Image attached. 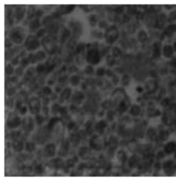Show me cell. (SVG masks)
<instances>
[{"instance_id":"25","label":"cell","mask_w":176,"mask_h":181,"mask_svg":"<svg viewBox=\"0 0 176 181\" xmlns=\"http://www.w3.org/2000/svg\"><path fill=\"white\" fill-rule=\"evenodd\" d=\"M49 110L48 108L46 106V105H44L42 108V111H43L44 116V115L46 116L47 115H48L49 113Z\"/></svg>"},{"instance_id":"8","label":"cell","mask_w":176,"mask_h":181,"mask_svg":"<svg viewBox=\"0 0 176 181\" xmlns=\"http://www.w3.org/2000/svg\"><path fill=\"white\" fill-rule=\"evenodd\" d=\"M16 108L18 109L19 112L21 115H24L28 111L27 107L25 105H22L20 102H18L16 104Z\"/></svg>"},{"instance_id":"26","label":"cell","mask_w":176,"mask_h":181,"mask_svg":"<svg viewBox=\"0 0 176 181\" xmlns=\"http://www.w3.org/2000/svg\"><path fill=\"white\" fill-rule=\"evenodd\" d=\"M64 33L63 34V35L62 37V41L63 42H64L66 39L67 38L68 36L69 35V32L67 31V30H65Z\"/></svg>"},{"instance_id":"4","label":"cell","mask_w":176,"mask_h":181,"mask_svg":"<svg viewBox=\"0 0 176 181\" xmlns=\"http://www.w3.org/2000/svg\"><path fill=\"white\" fill-rule=\"evenodd\" d=\"M55 146L52 143H50L47 145L44 150V155L48 157L53 156H55Z\"/></svg>"},{"instance_id":"11","label":"cell","mask_w":176,"mask_h":181,"mask_svg":"<svg viewBox=\"0 0 176 181\" xmlns=\"http://www.w3.org/2000/svg\"><path fill=\"white\" fill-rule=\"evenodd\" d=\"M67 142H64L61 146L59 151V154L61 156H64L67 154L68 144Z\"/></svg>"},{"instance_id":"29","label":"cell","mask_w":176,"mask_h":181,"mask_svg":"<svg viewBox=\"0 0 176 181\" xmlns=\"http://www.w3.org/2000/svg\"><path fill=\"white\" fill-rule=\"evenodd\" d=\"M45 30L44 29H42L40 30V31L38 34H37V36L38 37H41L44 34V33H45Z\"/></svg>"},{"instance_id":"20","label":"cell","mask_w":176,"mask_h":181,"mask_svg":"<svg viewBox=\"0 0 176 181\" xmlns=\"http://www.w3.org/2000/svg\"><path fill=\"white\" fill-rule=\"evenodd\" d=\"M43 168L41 164H39L36 166L34 168L35 173L37 174H40L43 173Z\"/></svg>"},{"instance_id":"15","label":"cell","mask_w":176,"mask_h":181,"mask_svg":"<svg viewBox=\"0 0 176 181\" xmlns=\"http://www.w3.org/2000/svg\"><path fill=\"white\" fill-rule=\"evenodd\" d=\"M164 10L168 12H172L175 10L176 6L173 4H165L163 6Z\"/></svg>"},{"instance_id":"23","label":"cell","mask_w":176,"mask_h":181,"mask_svg":"<svg viewBox=\"0 0 176 181\" xmlns=\"http://www.w3.org/2000/svg\"><path fill=\"white\" fill-rule=\"evenodd\" d=\"M15 72L17 76H21L23 74V68L22 67H18L16 68Z\"/></svg>"},{"instance_id":"30","label":"cell","mask_w":176,"mask_h":181,"mask_svg":"<svg viewBox=\"0 0 176 181\" xmlns=\"http://www.w3.org/2000/svg\"><path fill=\"white\" fill-rule=\"evenodd\" d=\"M172 44L174 50L175 51V53H176V40L173 42Z\"/></svg>"},{"instance_id":"13","label":"cell","mask_w":176,"mask_h":181,"mask_svg":"<svg viewBox=\"0 0 176 181\" xmlns=\"http://www.w3.org/2000/svg\"><path fill=\"white\" fill-rule=\"evenodd\" d=\"M25 149L27 151L31 152L34 151L36 149V145L32 142H28L25 144Z\"/></svg>"},{"instance_id":"1","label":"cell","mask_w":176,"mask_h":181,"mask_svg":"<svg viewBox=\"0 0 176 181\" xmlns=\"http://www.w3.org/2000/svg\"><path fill=\"white\" fill-rule=\"evenodd\" d=\"M161 51L164 57L167 58H172L175 53L172 43H165L162 45Z\"/></svg>"},{"instance_id":"22","label":"cell","mask_w":176,"mask_h":181,"mask_svg":"<svg viewBox=\"0 0 176 181\" xmlns=\"http://www.w3.org/2000/svg\"><path fill=\"white\" fill-rule=\"evenodd\" d=\"M29 60L26 58H23L20 62V63L22 67H25L28 64Z\"/></svg>"},{"instance_id":"6","label":"cell","mask_w":176,"mask_h":181,"mask_svg":"<svg viewBox=\"0 0 176 181\" xmlns=\"http://www.w3.org/2000/svg\"><path fill=\"white\" fill-rule=\"evenodd\" d=\"M23 128L26 131H30L34 129V123L33 120L31 117H28L23 121Z\"/></svg>"},{"instance_id":"27","label":"cell","mask_w":176,"mask_h":181,"mask_svg":"<svg viewBox=\"0 0 176 181\" xmlns=\"http://www.w3.org/2000/svg\"><path fill=\"white\" fill-rule=\"evenodd\" d=\"M54 84H55V82L52 79H49L47 82V85L51 87L54 86Z\"/></svg>"},{"instance_id":"9","label":"cell","mask_w":176,"mask_h":181,"mask_svg":"<svg viewBox=\"0 0 176 181\" xmlns=\"http://www.w3.org/2000/svg\"><path fill=\"white\" fill-rule=\"evenodd\" d=\"M30 110L33 113L37 114L40 109V103L37 102H32L30 103Z\"/></svg>"},{"instance_id":"16","label":"cell","mask_w":176,"mask_h":181,"mask_svg":"<svg viewBox=\"0 0 176 181\" xmlns=\"http://www.w3.org/2000/svg\"><path fill=\"white\" fill-rule=\"evenodd\" d=\"M35 120L37 124L39 125L43 124L44 121V117L43 115L37 114L35 117Z\"/></svg>"},{"instance_id":"21","label":"cell","mask_w":176,"mask_h":181,"mask_svg":"<svg viewBox=\"0 0 176 181\" xmlns=\"http://www.w3.org/2000/svg\"><path fill=\"white\" fill-rule=\"evenodd\" d=\"M20 134L19 131H14L11 133V137L13 139H17V138L19 137Z\"/></svg>"},{"instance_id":"28","label":"cell","mask_w":176,"mask_h":181,"mask_svg":"<svg viewBox=\"0 0 176 181\" xmlns=\"http://www.w3.org/2000/svg\"><path fill=\"white\" fill-rule=\"evenodd\" d=\"M44 69L43 66L42 65H38V67L37 68V71L38 72H43Z\"/></svg>"},{"instance_id":"3","label":"cell","mask_w":176,"mask_h":181,"mask_svg":"<svg viewBox=\"0 0 176 181\" xmlns=\"http://www.w3.org/2000/svg\"><path fill=\"white\" fill-rule=\"evenodd\" d=\"M64 162L62 159L57 158L53 159L49 162V165L51 168L56 170H59L62 168Z\"/></svg>"},{"instance_id":"18","label":"cell","mask_w":176,"mask_h":181,"mask_svg":"<svg viewBox=\"0 0 176 181\" xmlns=\"http://www.w3.org/2000/svg\"><path fill=\"white\" fill-rule=\"evenodd\" d=\"M14 70L11 64H9L6 66L5 68V73L7 75H11L14 72Z\"/></svg>"},{"instance_id":"12","label":"cell","mask_w":176,"mask_h":181,"mask_svg":"<svg viewBox=\"0 0 176 181\" xmlns=\"http://www.w3.org/2000/svg\"><path fill=\"white\" fill-rule=\"evenodd\" d=\"M13 34H12V36H11L12 37L13 41L16 42V43H20V42L22 41V35L20 34V32L18 31L15 32L14 33H13Z\"/></svg>"},{"instance_id":"14","label":"cell","mask_w":176,"mask_h":181,"mask_svg":"<svg viewBox=\"0 0 176 181\" xmlns=\"http://www.w3.org/2000/svg\"><path fill=\"white\" fill-rule=\"evenodd\" d=\"M62 108V107H61L57 103H55L53 105L52 108V111L54 114H60Z\"/></svg>"},{"instance_id":"7","label":"cell","mask_w":176,"mask_h":181,"mask_svg":"<svg viewBox=\"0 0 176 181\" xmlns=\"http://www.w3.org/2000/svg\"><path fill=\"white\" fill-rule=\"evenodd\" d=\"M13 147L16 151H22L23 147V144L22 141L17 139L14 140L13 142Z\"/></svg>"},{"instance_id":"2","label":"cell","mask_w":176,"mask_h":181,"mask_svg":"<svg viewBox=\"0 0 176 181\" xmlns=\"http://www.w3.org/2000/svg\"><path fill=\"white\" fill-rule=\"evenodd\" d=\"M164 34L168 37H171L176 34V23L171 22L169 23L164 30Z\"/></svg>"},{"instance_id":"10","label":"cell","mask_w":176,"mask_h":181,"mask_svg":"<svg viewBox=\"0 0 176 181\" xmlns=\"http://www.w3.org/2000/svg\"><path fill=\"white\" fill-rule=\"evenodd\" d=\"M42 92L44 96L50 97L53 93V89L51 87L46 85L42 89Z\"/></svg>"},{"instance_id":"19","label":"cell","mask_w":176,"mask_h":181,"mask_svg":"<svg viewBox=\"0 0 176 181\" xmlns=\"http://www.w3.org/2000/svg\"><path fill=\"white\" fill-rule=\"evenodd\" d=\"M38 21L37 20L33 21L30 24V28L32 30H34L39 27V24Z\"/></svg>"},{"instance_id":"31","label":"cell","mask_w":176,"mask_h":181,"mask_svg":"<svg viewBox=\"0 0 176 181\" xmlns=\"http://www.w3.org/2000/svg\"><path fill=\"white\" fill-rule=\"evenodd\" d=\"M43 14V12L41 10H39L37 12L36 15L37 17H39Z\"/></svg>"},{"instance_id":"5","label":"cell","mask_w":176,"mask_h":181,"mask_svg":"<svg viewBox=\"0 0 176 181\" xmlns=\"http://www.w3.org/2000/svg\"><path fill=\"white\" fill-rule=\"evenodd\" d=\"M21 120L19 117H15L9 120L7 123L8 128L10 129H15L20 125Z\"/></svg>"},{"instance_id":"17","label":"cell","mask_w":176,"mask_h":181,"mask_svg":"<svg viewBox=\"0 0 176 181\" xmlns=\"http://www.w3.org/2000/svg\"><path fill=\"white\" fill-rule=\"evenodd\" d=\"M140 41L143 42L146 41L148 37L147 33L144 31H142L140 33Z\"/></svg>"},{"instance_id":"24","label":"cell","mask_w":176,"mask_h":181,"mask_svg":"<svg viewBox=\"0 0 176 181\" xmlns=\"http://www.w3.org/2000/svg\"><path fill=\"white\" fill-rule=\"evenodd\" d=\"M19 62L20 63L19 57L18 56H15L12 60V64L14 66L17 65Z\"/></svg>"}]
</instances>
